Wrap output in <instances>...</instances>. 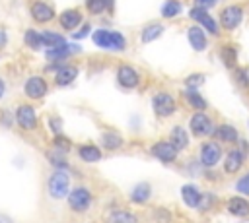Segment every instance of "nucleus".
I'll use <instances>...</instances> for the list:
<instances>
[{
    "mask_svg": "<svg viewBox=\"0 0 249 223\" xmlns=\"http://www.w3.org/2000/svg\"><path fill=\"white\" fill-rule=\"evenodd\" d=\"M152 111H154L156 116L167 118V116H171L177 111V99L171 93L160 91V93H156L152 97Z\"/></svg>",
    "mask_w": 249,
    "mask_h": 223,
    "instance_id": "nucleus-5",
    "label": "nucleus"
},
{
    "mask_svg": "<svg viewBox=\"0 0 249 223\" xmlns=\"http://www.w3.org/2000/svg\"><path fill=\"white\" fill-rule=\"evenodd\" d=\"M54 149L58 151V153H68L70 151V140H66L64 136H60V134H56L54 136Z\"/></svg>",
    "mask_w": 249,
    "mask_h": 223,
    "instance_id": "nucleus-36",
    "label": "nucleus"
},
{
    "mask_svg": "<svg viewBox=\"0 0 249 223\" xmlns=\"http://www.w3.org/2000/svg\"><path fill=\"white\" fill-rule=\"evenodd\" d=\"M150 153L160 159L161 163H173L179 155V149L171 143V142H156L152 147H150Z\"/></svg>",
    "mask_w": 249,
    "mask_h": 223,
    "instance_id": "nucleus-14",
    "label": "nucleus"
},
{
    "mask_svg": "<svg viewBox=\"0 0 249 223\" xmlns=\"http://www.w3.org/2000/svg\"><path fill=\"white\" fill-rule=\"evenodd\" d=\"M80 50V47H74V45H70V43H64V45H58V47H51V48H47V60L49 62H62V60H66L72 52H78Z\"/></svg>",
    "mask_w": 249,
    "mask_h": 223,
    "instance_id": "nucleus-19",
    "label": "nucleus"
},
{
    "mask_svg": "<svg viewBox=\"0 0 249 223\" xmlns=\"http://www.w3.org/2000/svg\"><path fill=\"white\" fill-rule=\"evenodd\" d=\"M105 223H138V217L130 209H111L105 215Z\"/></svg>",
    "mask_w": 249,
    "mask_h": 223,
    "instance_id": "nucleus-23",
    "label": "nucleus"
},
{
    "mask_svg": "<svg viewBox=\"0 0 249 223\" xmlns=\"http://www.w3.org/2000/svg\"><path fill=\"white\" fill-rule=\"evenodd\" d=\"M89 31H91V25H89V23H84L78 31H72V39L80 41V39H84L86 35H89Z\"/></svg>",
    "mask_w": 249,
    "mask_h": 223,
    "instance_id": "nucleus-39",
    "label": "nucleus"
},
{
    "mask_svg": "<svg viewBox=\"0 0 249 223\" xmlns=\"http://www.w3.org/2000/svg\"><path fill=\"white\" fill-rule=\"evenodd\" d=\"M47 91H49V83H47V80L43 76H31V78L25 80L23 93H25L27 99H33V101L43 99L47 95Z\"/></svg>",
    "mask_w": 249,
    "mask_h": 223,
    "instance_id": "nucleus-11",
    "label": "nucleus"
},
{
    "mask_svg": "<svg viewBox=\"0 0 249 223\" xmlns=\"http://www.w3.org/2000/svg\"><path fill=\"white\" fill-rule=\"evenodd\" d=\"M169 142L181 151V149H185L187 145H189V134H187V130L183 128V126H173L171 130H169Z\"/></svg>",
    "mask_w": 249,
    "mask_h": 223,
    "instance_id": "nucleus-28",
    "label": "nucleus"
},
{
    "mask_svg": "<svg viewBox=\"0 0 249 223\" xmlns=\"http://www.w3.org/2000/svg\"><path fill=\"white\" fill-rule=\"evenodd\" d=\"M78 157L84 163H97L101 159V149L93 143H84V145L78 147Z\"/></svg>",
    "mask_w": 249,
    "mask_h": 223,
    "instance_id": "nucleus-24",
    "label": "nucleus"
},
{
    "mask_svg": "<svg viewBox=\"0 0 249 223\" xmlns=\"http://www.w3.org/2000/svg\"><path fill=\"white\" fill-rule=\"evenodd\" d=\"M243 161H245V153L239 147L228 149V153L224 157V173L226 175H235L243 167Z\"/></svg>",
    "mask_w": 249,
    "mask_h": 223,
    "instance_id": "nucleus-16",
    "label": "nucleus"
},
{
    "mask_svg": "<svg viewBox=\"0 0 249 223\" xmlns=\"http://www.w3.org/2000/svg\"><path fill=\"white\" fill-rule=\"evenodd\" d=\"M212 136L220 143H235V142H239V132L231 124H218V126H214Z\"/></svg>",
    "mask_w": 249,
    "mask_h": 223,
    "instance_id": "nucleus-18",
    "label": "nucleus"
},
{
    "mask_svg": "<svg viewBox=\"0 0 249 223\" xmlns=\"http://www.w3.org/2000/svg\"><path fill=\"white\" fill-rule=\"evenodd\" d=\"M0 223H14V221H12V219H10L8 215H4V213H0Z\"/></svg>",
    "mask_w": 249,
    "mask_h": 223,
    "instance_id": "nucleus-45",
    "label": "nucleus"
},
{
    "mask_svg": "<svg viewBox=\"0 0 249 223\" xmlns=\"http://www.w3.org/2000/svg\"><path fill=\"white\" fill-rule=\"evenodd\" d=\"M105 6H107L109 12H113V8H115V0H105Z\"/></svg>",
    "mask_w": 249,
    "mask_h": 223,
    "instance_id": "nucleus-44",
    "label": "nucleus"
},
{
    "mask_svg": "<svg viewBox=\"0 0 249 223\" xmlns=\"http://www.w3.org/2000/svg\"><path fill=\"white\" fill-rule=\"evenodd\" d=\"M43 47L51 48V47H58V45H64L66 39L60 35V33H54V31H43Z\"/></svg>",
    "mask_w": 249,
    "mask_h": 223,
    "instance_id": "nucleus-32",
    "label": "nucleus"
},
{
    "mask_svg": "<svg viewBox=\"0 0 249 223\" xmlns=\"http://www.w3.org/2000/svg\"><path fill=\"white\" fill-rule=\"evenodd\" d=\"M235 190H237L239 194H243V196H249V171L237 178V182H235Z\"/></svg>",
    "mask_w": 249,
    "mask_h": 223,
    "instance_id": "nucleus-37",
    "label": "nucleus"
},
{
    "mask_svg": "<svg viewBox=\"0 0 249 223\" xmlns=\"http://www.w3.org/2000/svg\"><path fill=\"white\" fill-rule=\"evenodd\" d=\"M181 198H183L185 206H189V207H198L202 194H200V190H198L196 186H193V184H185V186L181 188Z\"/></svg>",
    "mask_w": 249,
    "mask_h": 223,
    "instance_id": "nucleus-26",
    "label": "nucleus"
},
{
    "mask_svg": "<svg viewBox=\"0 0 249 223\" xmlns=\"http://www.w3.org/2000/svg\"><path fill=\"white\" fill-rule=\"evenodd\" d=\"M189 17L196 23V25H200L208 35H220V23L210 16V12H208V8H202V6H193L191 8V12H189Z\"/></svg>",
    "mask_w": 249,
    "mask_h": 223,
    "instance_id": "nucleus-2",
    "label": "nucleus"
},
{
    "mask_svg": "<svg viewBox=\"0 0 249 223\" xmlns=\"http://www.w3.org/2000/svg\"><path fill=\"white\" fill-rule=\"evenodd\" d=\"M231 72H233L235 83H237L241 89H249V70H247V68H241V66H235Z\"/></svg>",
    "mask_w": 249,
    "mask_h": 223,
    "instance_id": "nucleus-33",
    "label": "nucleus"
},
{
    "mask_svg": "<svg viewBox=\"0 0 249 223\" xmlns=\"http://www.w3.org/2000/svg\"><path fill=\"white\" fill-rule=\"evenodd\" d=\"M226 209L233 217H247L249 215V200H245L241 196H231L226 202Z\"/></svg>",
    "mask_w": 249,
    "mask_h": 223,
    "instance_id": "nucleus-20",
    "label": "nucleus"
},
{
    "mask_svg": "<svg viewBox=\"0 0 249 223\" xmlns=\"http://www.w3.org/2000/svg\"><path fill=\"white\" fill-rule=\"evenodd\" d=\"M187 41H189L191 48L196 50V52L208 48V33H206L200 25H196V23H193V25L187 29Z\"/></svg>",
    "mask_w": 249,
    "mask_h": 223,
    "instance_id": "nucleus-15",
    "label": "nucleus"
},
{
    "mask_svg": "<svg viewBox=\"0 0 249 223\" xmlns=\"http://www.w3.org/2000/svg\"><path fill=\"white\" fill-rule=\"evenodd\" d=\"M202 83H204V74H200V72H195V74L187 76V80H185V87H191V89H198Z\"/></svg>",
    "mask_w": 249,
    "mask_h": 223,
    "instance_id": "nucleus-35",
    "label": "nucleus"
},
{
    "mask_svg": "<svg viewBox=\"0 0 249 223\" xmlns=\"http://www.w3.org/2000/svg\"><path fill=\"white\" fill-rule=\"evenodd\" d=\"M86 10L91 16H101L107 10V6H105V0H86Z\"/></svg>",
    "mask_w": 249,
    "mask_h": 223,
    "instance_id": "nucleus-34",
    "label": "nucleus"
},
{
    "mask_svg": "<svg viewBox=\"0 0 249 223\" xmlns=\"http://www.w3.org/2000/svg\"><path fill=\"white\" fill-rule=\"evenodd\" d=\"M220 60L228 70H233L237 66V48L233 45H222L220 47Z\"/></svg>",
    "mask_w": 249,
    "mask_h": 223,
    "instance_id": "nucleus-27",
    "label": "nucleus"
},
{
    "mask_svg": "<svg viewBox=\"0 0 249 223\" xmlns=\"http://www.w3.org/2000/svg\"><path fill=\"white\" fill-rule=\"evenodd\" d=\"M222 155H224V149H222L220 142H216V140L204 142L198 147V161L206 169H212L214 165H218V161L222 159Z\"/></svg>",
    "mask_w": 249,
    "mask_h": 223,
    "instance_id": "nucleus-6",
    "label": "nucleus"
},
{
    "mask_svg": "<svg viewBox=\"0 0 249 223\" xmlns=\"http://www.w3.org/2000/svg\"><path fill=\"white\" fill-rule=\"evenodd\" d=\"M16 124L21 128V130H35L39 120H37V112L31 105H19L16 109V116H14Z\"/></svg>",
    "mask_w": 249,
    "mask_h": 223,
    "instance_id": "nucleus-12",
    "label": "nucleus"
},
{
    "mask_svg": "<svg viewBox=\"0 0 249 223\" xmlns=\"http://www.w3.org/2000/svg\"><path fill=\"white\" fill-rule=\"evenodd\" d=\"M101 145L105 149H109V151H115V149H119L123 145V138L113 130H105L101 134Z\"/></svg>",
    "mask_w": 249,
    "mask_h": 223,
    "instance_id": "nucleus-29",
    "label": "nucleus"
},
{
    "mask_svg": "<svg viewBox=\"0 0 249 223\" xmlns=\"http://www.w3.org/2000/svg\"><path fill=\"white\" fill-rule=\"evenodd\" d=\"M49 124H51V130H53L54 134H60L62 124H60V120H58V118H51V120H49Z\"/></svg>",
    "mask_w": 249,
    "mask_h": 223,
    "instance_id": "nucleus-40",
    "label": "nucleus"
},
{
    "mask_svg": "<svg viewBox=\"0 0 249 223\" xmlns=\"http://www.w3.org/2000/svg\"><path fill=\"white\" fill-rule=\"evenodd\" d=\"M23 43H25L27 48L39 50V48L43 47V35H41L39 31H35V29H27V31L23 33Z\"/></svg>",
    "mask_w": 249,
    "mask_h": 223,
    "instance_id": "nucleus-31",
    "label": "nucleus"
},
{
    "mask_svg": "<svg viewBox=\"0 0 249 223\" xmlns=\"http://www.w3.org/2000/svg\"><path fill=\"white\" fill-rule=\"evenodd\" d=\"M181 12H183V4H181L179 0H165L163 6H161V10H160L161 17H165V19H173V17H177Z\"/></svg>",
    "mask_w": 249,
    "mask_h": 223,
    "instance_id": "nucleus-30",
    "label": "nucleus"
},
{
    "mask_svg": "<svg viewBox=\"0 0 249 223\" xmlns=\"http://www.w3.org/2000/svg\"><path fill=\"white\" fill-rule=\"evenodd\" d=\"M196 6H202V8H212L218 4V0H195Z\"/></svg>",
    "mask_w": 249,
    "mask_h": 223,
    "instance_id": "nucleus-41",
    "label": "nucleus"
},
{
    "mask_svg": "<svg viewBox=\"0 0 249 223\" xmlns=\"http://www.w3.org/2000/svg\"><path fill=\"white\" fill-rule=\"evenodd\" d=\"M66 200H68V207H70L72 211L84 213V211L89 209V206H91V202H93V196H91V192H89L86 186H76L74 190L68 192Z\"/></svg>",
    "mask_w": 249,
    "mask_h": 223,
    "instance_id": "nucleus-7",
    "label": "nucleus"
},
{
    "mask_svg": "<svg viewBox=\"0 0 249 223\" xmlns=\"http://www.w3.org/2000/svg\"><path fill=\"white\" fill-rule=\"evenodd\" d=\"M91 41L95 47L103 48V50H124L126 48V37L119 31H113V29H95L91 33Z\"/></svg>",
    "mask_w": 249,
    "mask_h": 223,
    "instance_id": "nucleus-1",
    "label": "nucleus"
},
{
    "mask_svg": "<svg viewBox=\"0 0 249 223\" xmlns=\"http://www.w3.org/2000/svg\"><path fill=\"white\" fill-rule=\"evenodd\" d=\"M29 14H31V19L35 23H41V25L53 21L54 16H56L53 4L47 2V0H33L31 6H29Z\"/></svg>",
    "mask_w": 249,
    "mask_h": 223,
    "instance_id": "nucleus-9",
    "label": "nucleus"
},
{
    "mask_svg": "<svg viewBox=\"0 0 249 223\" xmlns=\"http://www.w3.org/2000/svg\"><path fill=\"white\" fill-rule=\"evenodd\" d=\"M152 196V186L148 182H138L132 190H130V202L132 204H146Z\"/></svg>",
    "mask_w": 249,
    "mask_h": 223,
    "instance_id": "nucleus-25",
    "label": "nucleus"
},
{
    "mask_svg": "<svg viewBox=\"0 0 249 223\" xmlns=\"http://www.w3.org/2000/svg\"><path fill=\"white\" fill-rule=\"evenodd\" d=\"M117 83L123 89H136L140 85V72L130 64L117 66Z\"/></svg>",
    "mask_w": 249,
    "mask_h": 223,
    "instance_id": "nucleus-10",
    "label": "nucleus"
},
{
    "mask_svg": "<svg viewBox=\"0 0 249 223\" xmlns=\"http://www.w3.org/2000/svg\"><path fill=\"white\" fill-rule=\"evenodd\" d=\"M189 130L193 136L196 138H204V136H210L212 130H214V120L204 112V111H195L191 114V120H189Z\"/></svg>",
    "mask_w": 249,
    "mask_h": 223,
    "instance_id": "nucleus-8",
    "label": "nucleus"
},
{
    "mask_svg": "<svg viewBox=\"0 0 249 223\" xmlns=\"http://www.w3.org/2000/svg\"><path fill=\"white\" fill-rule=\"evenodd\" d=\"M4 93H6V83H4V80L0 78V99L4 97Z\"/></svg>",
    "mask_w": 249,
    "mask_h": 223,
    "instance_id": "nucleus-43",
    "label": "nucleus"
},
{
    "mask_svg": "<svg viewBox=\"0 0 249 223\" xmlns=\"http://www.w3.org/2000/svg\"><path fill=\"white\" fill-rule=\"evenodd\" d=\"M183 95L187 99V105L195 111H206L208 109V101L198 93V89H191V87H185L183 89Z\"/></svg>",
    "mask_w": 249,
    "mask_h": 223,
    "instance_id": "nucleus-22",
    "label": "nucleus"
},
{
    "mask_svg": "<svg viewBox=\"0 0 249 223\" xmlns=\"http://www.w3.org/2000/svg\"><path fill=\"white\" fill-rule=\"evenodd\" d=\"M84 21V16H82V10L80 8H66L58 14V25L64 29V31H76V27H80Z\"/></svg>",
    "mask_w": 249,
    "mask_h": 223,
    "instance_id": "nucleus-13",
    "label": "nucleus"
},
{
    "mask_svg": "<svg viewBox=\"0 0 249 223\" xmlns=\"http://www.w3.org/2000/svg\"><path fill=\"white\" fill-rule=\"evenodd\" d=\"M243 6L241 4H228L220 10V27L224 31H235L243 21Z\"/></svg>",
    "mask_w": 249,
    "mask_h": 223,
    "instance_id": "nucleus-4",
    "label": "nucleus"
},
{
    "mask_svg": "<svg viewBox=\"0 0 249 223\" xmlns=\"http://www.w3.org/2000/svg\"><path fill=\"white\" fill-rule=\"evenodd\" d=\"M47 190L53 200H62L70 192V176L64 171H54L47 180Z\"/></svg>",
    "mask_w": 249,
    "mask_h": 223,
    "instance_id": "nucleus-3",
    "label": "nucleus"
},
{
    "mask_svg": "<svg viewBox=\"0 0 249 223\" xmlns=\"http://www.w3.org/2000/svg\"><path fill=\"white\" fill-rule=\"evenodd\" d=\"M163 29H165V25H163L161 21H152V23H148L146 27H142L140 41H142L144 45H148V43H152V41L160 39V37H161V33H163Z\"/></svg>",
    "mask_w": 249,
    "mask_h": 223,
    "instance_id": "nucleus-21",
    "label": "nucleus"
},
{
    "mask_svg": "<svg viewBox=\"0 0 249 223\" xmlns=\"http://www.w3.org/2000/svg\"><path fill=\"white\" fill-rule=\"evenodd\" d=\"M78 74H80V70L74 64H60L58 70L54 72V85L66 87L78 78Z\"/></svg>",
    "mask_w": 249,
    "mask_h": 223,
    "instance_id": "nucleus-17",
    "label": "nucleus"
},
{
    "mask_svg": "<svg viewBox=\"0 0 249 223\" xmlns=\"http://www.w3.org/2000/svg\"><path fill=\"white\" fill-rule=\"evenodd\" d=\"M212 204H214V194H202L200 204H198V209L200 211H206V209H210Z\"/></svg>",
    "mask_w": 249,
    "mask_h": 223,
    "instance_id": "nucleus-38",
    "label": "nucleus"
},
{
    "mask_svg": "<svg viewBox=\"0 0 249 223\" xmlns=\"http://www.w3.org/2000/svg\"><path fill=\"white\" fill-rule=\"evenodd\" d=\"M6 43H8V35H6V31H4V29H0V48H2Z\"/></svg>",
    "mask_w": 249,
    "mask_h": 223,
    "instance_id": "nucleus-42",
    "label": "nucleus"
}]
</instances>
